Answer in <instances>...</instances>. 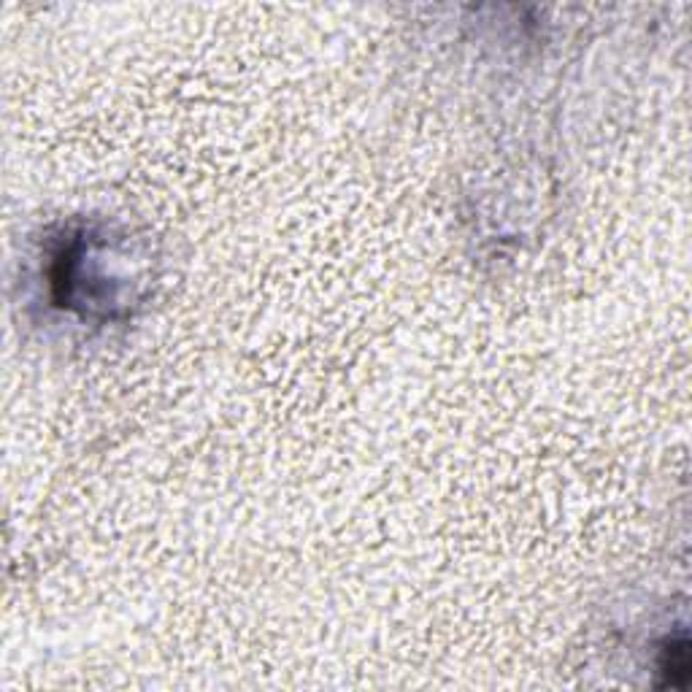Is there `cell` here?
Here are the masks:
<instances>
[{
	"instance_id": "1",
	"label": "cell",
	"mask_w": 692,
	"mask_h": 692,
	"mask_svg": "<svg viewBox=\"0 0 692 692\" xmlns=\"http://www.w3.org/2000/svg\"><path fill=\"white\" fill-rule=\"evenodd\" d=\"M660 674L665 676L668 687H684L690 674V644L687 638H668L660 655Z\"/></svg>"
}]
</instances>
